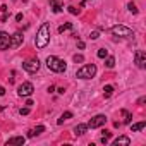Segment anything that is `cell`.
<instances>
[{"label":"cell","instance_id":"1","mask_svg":"<svg viewBox=\"0 0 146 146\" xmlns=\"http://www.w3.org/2000/svg\"><path fill=\"white\" fill-rule=\"evenodd\" d=\"M35 43H36V48H45L48 43H50V24L48 23H43L41 26H40V29H38V33H36V40H35Z\"/></svg>","mask_w":146,"mask_h":146},{"label":"cell","instance_id":"2","mask_svg":"<svg viewBox=\"0 0 146 146\" xmlns=\"http://www.w3.org/2000/svg\"><path fill=\"white\" fill-rule=\"evenodd\" d=\"M46 67H48L50 70H53V72H64V70L67 69L65 62H64L62 58H58V57H53V55L46 58Z\"/></svg>","mask_w":146,"mask_h":146},{"label":"cell","instance_id":"3","mask_svg":"<svg viewBox=\"0 0 146 146\" xmlns=\"http://www.w3.org/2000/svg\"><path fill=\"white\" fill-rule=\"evenodd\" d=\"M95 74H96V65H95V64H86V65H83V67L76 72V76H78L79 79H91Z\"/></svg>","mask_w":146,"mask_h":146},{"label":"cell","instance_id":"4","mask_svg":"<svg viewBox=\"0 0 146 146\" xmlns=\"http://www.w3.org/2000/svg\"><path fill=\"white\" fill-rule=\"evenodd\" d=\"M112 35L113 36H119V38H134V31L127 26H122V24H117V26H112Z\"/></svg>","mask_w":146,"mask_h":146},{"label":"cell","instance_id":"5","mask_svg":"<svg viewBox=\"0 0 146 146\" xmlns=\"http://www.w3.org/2000/svg\"><path fill=\"white\" fill-rule=\"evenodd\" d=\"M23 67H24L26 72L35 74V72H38V69H40V60H38V58H29V60H26V62L23 64Z\"/></svg>","mask_w":146,"mask_h":146},{"label":"cell","instance_id":"6","mask_svg":"<svg viewBox=\"0 0 146 146\" xmlns=\"http://www.w3.org/2000/svg\"><path fill=\"white\" fill-rule=\"evenodd\" d=\"M33 91H35V86H33L31 83H23V84H19V88H17V95H19V96H31Z\"/></svg>","mask_w":146,"mask_h":146},{"label":"cell","instance_id":"7","mask_svg":"<svg viewBox=\"0 0 146 146\" xmlns=\"http://www.w3.org/2000/svg\"><path fill=\"white\" fill-rule=\"evenodd\" d=\"M105 122H107V117L105 115H95L86 125L88 127H91V129H98V127H102V125H105Z\"/></svg>","mask_w":146,"mask_h":146},{"label":"cell","instance_id":"8","mask_svg":"<svg viewBox=\"0 0 146 146\" xmlns=\"http://www.w3.org/2000/svg\"><path fill=\"white\" fill-rule=\"evenodd\" d=\"M134 60H136V65H137L139 69H144V67H146V53H144L143 50H136Z\"/></svg>","mask_w":146,"mask_h":146},{"label":"cell","instance_id":"9","mask_svg":"<svg viewBox=\"0 0 146 146\" xmlns=\"http://www.w3.org/2000/svg\"><path fill=\"white\" fill-rule=\"evenodd\" d=\"M11 48V36L5 31H0V50H9Z\"/></svg>","mask_w":146,"mask_h":146},{"label":"cell","instance_id":"10","mask_svg":"<svg viewBox=\"0 0 146 146\" xmlns=\"http://www.w3.org/2000/svg\"><path fill=\"white\" fill-rule=\"evenodd\" d=\"M23 40H24V36H23V33L21 31H16L12 36H11V46H14V48H17V46H21V43H23Z\"/></svg>","mask_w":146,"mask_h":146},{"label":"cell","instance_id":"11","mask_svg":"<svg viewBox=\"0 0 146 146\" xmlns=\"http://www.w3.org/2000/svg\"><path fill=\"white\" fill-rule=\"evenodd\" d=\"M43 131H45V125H38V127H35V129H31V131L28 132V137H35V136H40Z\"/></svg>","mask_w":146,"mask_h":146},{"label":"cell","instance_id":"12","mask_svg":"<svg viewBox=\"0 0 146 146\" xmlns=\"http://www.w3.org/2000/svg\"><path fill=\"white\" fill-rule=\"evenodd\" d=\"M86 131H88V125H86V124H79V125L74 127V134H76V136H83Z\"/></svg>","mask_w":146,"mask_h":146},{"label":"cell","instance_id":"13","mask_svg":"<svg viewBox=\"0 0 146 146\" xmlns=\"http://www.w3.org/2000/svg\"><path fill=\"white\" fill-rule=\"evenodd\" d=\"M113 144H117V146H119V144H131V139H129L127 136H119V137L113 141Z\"/></svg>","mask_w":146,"mask_h":146},{"label":"cell","instance_id":"14","mask_svg":"<svg viewBox=\"0 0 146 146\" xmlns=\"http://www.w3.org/2000/svg\"><path fill=\"white\" fill-rule=\"evenodd\" d=\"M24 137L23 136H17V137H11L9 141H7V144H24Z\"/></svg>","mask_w":146,"mask_h":146},{"label":"cell","instance_id":"15","mask_svg":"<svg viewBox=\"0 0 146 146\" xmlns=\"http://www.w3.org/2000/svg\"><path fill=\"white\" fill-rule=\"evenodd\" d=\"M50 5L53 7V12L55 14H58V12H62V5L57 2V0H50Z\"/></svg>","mask_w":146,"mask_h":146},{"label":"cell","instance_id":"16","mask_svg":"<svg viewBox=\"0 0 146 146\" xmlns=\"http://www.w3.org/2000/svg\"><path fill=\"white\" fill-rule=\"evenodd\" d=\"M112 95H113V86H110V84L105 86V88H103V96H105V98H110Z\"/></svg>","mask_w":146,"mask_h":146},{"label":"cell","instance_id":"17","mask_svg":"<svg viewBox=\"0 0 146 146\" xmlns=\"http://www.w3.org/2000/svg\"><path fill=\"white\" fill-rule=\"evenodd\" d=\"M72 117V112H64L62 115H60V119L57 120V124H64V120H69Z\"/></svg>","mask_w":146,"mask_h":146},{"label":"cell","instance_id":"18","mask_svg":"<svg viewBox=\"0 0 146 146\" xmlns=\"http://www.w3.org/2000/svg\"><path fill=\"white\" fill-rule=\"evenodd\" d=\"M144 125H146V122H137V124H132V125H131V131H132V132H137V131H141Z\"/></svg>","mask_w":146,"mask_h":146},{"label":"cell","instance_id":"19","mask_svg":"<svg viewBox=\"0 0 146 146\" xmlns=\"http://www.w3.org/2000/svg\"><path fill=\"white\" fill-rule=\"evenodd\" d=\"M122 117H124V124H131V119H132V115H131L127 110H122Z\"/></svg>","mask_w":146,"mask_h":146},{"label":"cell","instance_id":"20","mask_svg":"<svg viewBox=\"0 0 146 146\" xmlns=\"http://www.w3.org/2000/svg\"><path fill=\"white\" fill-rule=\"evenodd\" d=\"M105 58H107V60H105V65H107L108 69H112V67L115 65V58H113V57H105Z\"/></svg>","mask_w":146,"mask_h":146},{"label":"cell","instance_id":"21","mask_svg":"<svg viewBox=\"0 0 146 146\" xmlns=\"http://www.w3.org/2000/svg\"><path fill=\"white\" fill-rule=\"evenodd\" d=\"M69 29H72V24L70 23H65V24H62L58 28V33H64V31H69Z\"/></svg>","mask_w":146,"mask_h":146},{"label":"cell","instance_id":"22","mask_svg":"<svg viewBox=\"0 0 146 146\" xmlns=\"http://www.w3.org/2000/svg\"><path fill=\"white\" fill-rule=\"evenodd\" d=\"M110 136H112V134H110L108 131H103V136H102V143H103V144H107V143L110 141Z\"/></svg>","mask_w":146,"mask_h":146},{"label":"cell","instance_id":"23","mask_svg":"<svg viewBox=\"0 0 146 146\" xmlns=\"http://www.w3.org/2000/svg\"><path fill=\"white\" fill-rule=\"evenodd\" d=\"M96 55H98L100 58H105V57H108V50H107V48H100Z\"/></svg>","mask_w":146,"mask_h":146},{"label":"cell","instance_id":"24","mask_svg":"<svg viewBox=\"0 0 146 146\" xmlns=\"http://www.w3.org/2000/svg\"><path fill=\"white\" fill-rule=\"evenodd\" d=\"M67 9H69V12H70V14H74V16H76V14H79V12H81V9H76V7H74V5H69V7H67Z\"/></svg>","mask_w":146,"mask_h":146},{"label":"cell","instance_id":"25","mask_svg":"<svg viewBox=\"0 0 146 146\" xmlns=\"http://www.w3.org/2000/svg\"><path fill=\"white\" fill-rule=\"evenodd\" d=\"M127 9H129L132 14H137V9H136V5H134L132 2H131V4H127Z\"/></svg>","mask_w":146,"mask_h":146},{"label":"cell","instance_id":"26","mask_svg":"<svg viewBox=\"0 0 146 146\" xmlns=\"http://www.w3.org/2000/svg\"><path fill=\"white\" fill-rule=\"evenodd\" d=\"M72 58H74V62H83V60H84V57H83V55H78V53L72 57Z\"/></svg>","mask_w":146,"mask_h":146},{"label":"cell","instance_id":"27","mask_svg":"<svg viewBox=\"0 0 146 146\" xmlns=\"http://www.w3.org/2000/svg\"><path fill=\"white\" fill-rule=\"evenodd\" d=\"M90 38H91V40H98V38H100V33H98V31H93V33L90 35Z\"/></svg>","mask_w":146,"mask_h":146},{"label":"cell","instance_id":"28","mask_svg":"<svg viewBox=\"0 0 146 146\" xmlns=\"http://www.w3.org/2000/svg\"><path fill=\"white\" fill-rule=\"evenodd\" d=\"M19 113H21V115H28V113H29V107H24V108H21V110H19Z\"/></svg>","mask_w":146,"mask_h":146},{"label":"cell","instance_id":"29","mask_svg":"<svg viewBox=\"0 0 146 146\" xmlns=\"http://www.w3.org/2000/svg\"><path fill=\"white\" fill-rule=\"evenodd\" d=\"M78 46H79V48L83 50V48H84V41H78Z\"/></svg>","mask_w":146,"mask_h":146},{"label":"cell","instance_id":"30","mask_svg":"<svg viewBox=\"0 0 146 146\" xmlns=\"http://www.w3.org/2000/svg\"><path fill=\"white\" fill-rule=\"evenodd\" d=\"M4 95H5V88L0 86V96H4Z\"/></svg>","mask_w":146,"mask_h":146},{"label":"cell","instance_id":"31","mask_svg":"<svg viewBox=\"0 0 146 146\" xmlns=\"http://www.w3.org/2000/svg\"><path fill=\"white\" fill-rule=\"evenodd\" d=\"M0 11H2V12L5 14V12H7V5H2V7H0Z\"/></svg>","mask_w":146,"mask_h":146},{"label":"cell","instance_id":"32","mask_svg":"<svg viewBox=\"0 0 146 146\" xmlns=\"http://www.w3.org/2000/svg\"><path fill=\"white\" fill-rule=\"evenodd\" d=\"M16 21H23V14H17L16 16Z\"/></svg>","mask_w":146,"mask_h":146},{"label":"cell","instance_id":"33","mask_svg":"<svg viewBox=\"0 0 146 146\" xmlns=\"http://www.w3.org/2000/svg\"><path fill=\"white\" fill-rule=\"evenodd\" d=\"M144 102H146V98H144V96H143V98H139V102H137V103H139V105H143V103H144Z\"/></svg>","mask_w":146,"mask_h":146},{"label":"cell","instance_id":"34","mask_svg":"<svg viewBox=\"0 0 146 146\" xmlns=\"http://www.w3.org/2000/svg\"><path fill=\"white\" fill-rule=\"evenodd\" d=\"M31 105H35V103H33V100H28V102H26V107H31Z\"/></svg>","mask_w":146,"mask_h":146},{"label":"cell","instance_id":"35","mask_svg":"<svg viewBox=\"0 0 146 146\" xmlns=\"http://www.w3.org/2000/svg\"><path fill=\"white\" fill-rule=\"evenodd\" d=\"M88 2H91V0H83V2H81V7H84V5H86Z\"/></svg>","mask_w":146,"mask_h":146}]
</instances>
